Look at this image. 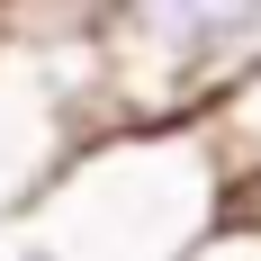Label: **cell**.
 <instances>
[{
  "mask_svg": "<svg viewBox=\"0 0 261 261\" xmlns=\"http://www.w3.org/2000/svg\"><path fill=\"white\" fill-rule=\"evenodd\" d=\"M252 54L261 0H99L90 27L108 126H189Z\"/></svg>",
  "mask_w": 261,
  "mask_h": 261,
  "instance_id": "cell-1",
  "label": "cell"
},
{
  "mask_svg": "<svg viewBox=\"0 0 261 261\" xmlns=\"http://www.w3.org/2000/svg\"><path fill=\"white\" fill-rule=\"evenodd\" d=\"M180 261H261V225H234V216H225V225H216L198 252H180Z\"/></svg>",
  "mask_w": 261,
  "mask_h": 261,
  "instance_id": "cell-3",
  "label": "cell"
},
{
  "mask_svg": "<svg viewBox=\"0 0 261 261\" xmlns=\"http://www.w3.org/2000/svg\"><path fill=\"white\" fill-rule=\"evenodd\" d=\"M198 135H207L216 162H225V189H234L243 171H261V54L216 90L207 108H198Z\"/></svg>",
  "mask_w": 261,
  "mask_h": 261,
  "instance_id": "cell-2",
  "label": "cell"
}]
</instances>
